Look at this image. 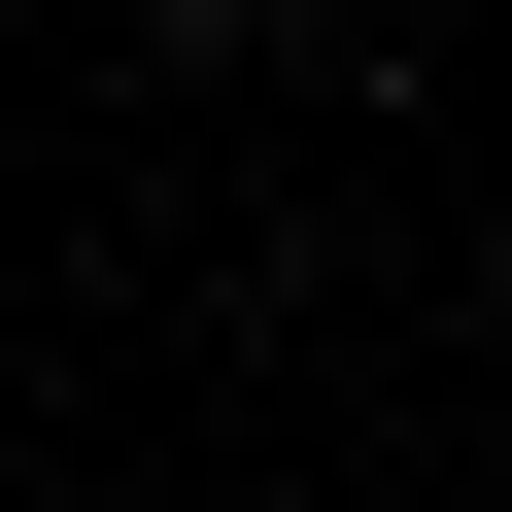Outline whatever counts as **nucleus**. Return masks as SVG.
<instances>
[{
    "instance_id": "f257e3e1",
    "label": "nucleus",
    "mask_w": 512,
    "mask_h": 512,
    "mask_svg": "<svg viewBox=\"0 0 512 512\" xmlns=\"http://www.w3.org/2000/svg\"><path fill=\"white\" fill-rule=\"evenodd\" d=\"M171 35H274V0H171Z\"/></svg>"
}]
</instances>
